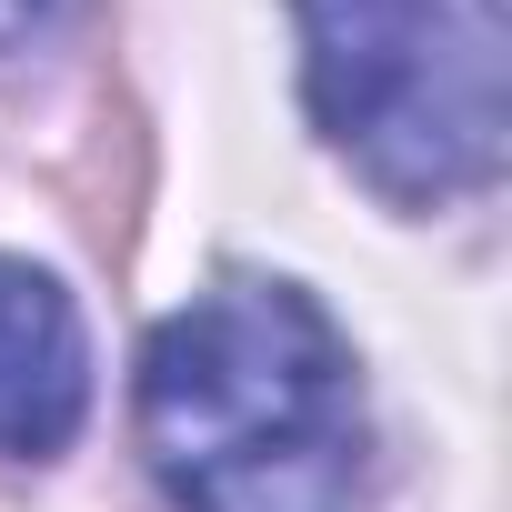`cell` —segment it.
<instances>
[{
	"label": "cell",
	"mask_w": 512,
	"mask_h": 512,
	"mask_svg": "<svg viewBox=\"0 0 512 512\" xmlns=\"http://www.w3.org/2000/svg\"><path fill=\"white\" fill-rule=\"evenodd\" d=\"M91 412V332L81 302L41 272L0 251V462H51L71 452Z\"/></svg>",
	"instance_id": "obj_3"
},
{
	"label": "cell",
	"mask_w": 512,
	"mask_h": 512,
	"mask_svg": "<svg viewBox=\"0 0 512 512\" xmlns=\"http://www.w3.org/2000/svg\"><path fill=\"white\" fill-rule=\"evenodd\" d=\"M131 432L171 512H372L362 352L282 272H231L151 322Z\"/></svg>",
	"instance_id": "obj_1"
},
{
	"label": "cell",
	"mask_w": 512,
	"mask_h": 512,
	"mask_svg": "<svg viewBox=\"0 0 512 512\" xmlns=\"http://www.w3.org/2000/svg\"><path fill=\"white\" fill-rule=\"evenodd\" d=\"M302 111L392 211L482 201L512 161V11L502 0H292Z\"/></svg>",
	"instance_id": "obj_2"
},
{
	"label": "cell",
	"mask_w": 512,
	"mask_h": 512,
	"mask_svg": "<svg viewBox=\"0 0 512 512\" xmlns=\"http://www.w3.org/2000/svg\"><path fill=\"white\" fill-rule=\"evenodd\" d=\"M81 11H91V0H0V61H41V51H61Z\"/></svg>",
	"instance_id": "obj_4"
}]
</instances>
